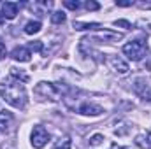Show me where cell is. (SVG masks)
<instances>
[{
	"label": "cell",
	"mask_w": 151,
	"mask_h": 149,
	"mask_svg": "<svg viewBox=\"0 0 151 149\" xmlns=\"http://www.w3.org/2000/svg\"><path fill=\"white\" fill-rule=\"evenodd\" d=\"M0 95L9 105H12L16 109H25L27 107V100L28 98H27L25 84L19 82L14 77H9L7 81L0 82Z\"/></svg>",
	"instance_id": "obj_1"
},
{
	"label": "cell",
	"mask_w": 151,
	"mask_h": 149,
	"mask_svg": "<svg viewBox=\"0 0 151 149\" xmlns=\"http://www.w3.org/2000/svg\"><path fill=\"white\" fill-rule=\"evenodd\" d=\"M123 53L130 60L139 62V60H142L148 54V46H146L144 40H132V42H128V44L123 46Z\"/></svg>",
	"instance_id": "obj_2"
},
{
	"label": "cell",
	"mask_w": 151,
	"mask_h": 149,
	"mask_svg": "<svg viewBox=\"0 0 151 149\" xmlns=\"http://www.w3.org/2000/svg\"><path fill=\"white\" fill-rule=\"evenodd\" d=\"M30 139H32V140H30L32 146H34L35 149H40V148H44V146L49 142V133H47V130H46L44 126L37 125V126H34Z\"/></svg>",
	"instance_id": "obj_3"
},
{
	"label": "cell",
	"mask_w": 151,
	"mask_h": 149,
	"mask_svg": "<svg viewBox=\"0 0 151 149\" xmlns=\"http://www.w3.org/2000/svg\"><path fill=\"white\" fill-rule=\"evenodd\" d=\"M35 93L40 95V97H44V98H49V100H60V91H58V88L55 86V84H51V82H39L37 86H35Z\"/></svg>",
	"instance_id": "obj_4"
},
{
	"label": "cell",
	"mask_w": 151,
	"mask_h": 149,
	"mask_svg": "<svg viewBox=\"0 0 151 149\" xmlns=\"http://www.w3.org/2000/svg\"><path fill=\"white\" fill-rule=\"evenodd\" d=\"M11 56L16 60V62H30V56H32V53H30V49L28 47H23V46H18V47H14L12 49V53H11Z\"/></svg>",
	"instance_id": "obj_5"
},
{
	"label": "cell",
	"mask_w": 151,
	"mask_h": 149,
	"mask_svg": "<svg viewBox=\"0 0 151 149\" xmlns=\"http://www.w3.org/2000/svg\"><path fill=\"white\" fill-rule=\"evenodd\" d=\"M18 4H14V2H4L2 4V16L4 18H7V19H14L16 18V14H18Z\"/></svg>",
	"instance_id": "obj_6"
},
{
	"label": "cell",
	"mask_w": 151,
	"mask_h": 149,
	"mask_svg": "<svg viewBox=\"0 0 151 149\" xmlns=\"http://www.w3.org/2000/svg\"><path fill=\"white\" fill-rule=\"evenodd\" d=\"M102 112H104L102 107L100 105H95V104H83L79 107V114H83V116H99Z\"/></svg>",
	"instance_id": "obj_7"
},
{
	"label": "cell",
	"mask_w": 151,
	"mask_h": 149,
	"mask_svg": "<svg viewBox=\"0 0 151 149\" xmlns=\"http://www.w3.org/2000/svg\"><path fill=\"white\" fill-rule=\"evenodd\" d=\"M135 144L141 149H151V132L139 133V135L135 137Z\"/></svg>",
	"instance_id": "obj_8"
},
{
	"label": "cell",
	"mask_w": 151,
	"mask_h": 149,
	"mask_svg": "<svg viewBox=\"0 0 151 149\" xmlns=\"http://www.w3.org/2000/svg\"><path fill=\"white\" fill-rule=\"evenodd\" d=\"M12 121V114L9 111H0V133L7 130L9 123Z\"/></svg>",
	"instance_id": "obj_9"
},
{
	"label": "cell",
	"mask_w": 151,
	"mask_h": 149,
	"mask_svg": "<svg viewBox=\"0 0 151 149\" xmlns=\"http://www.w3.org/2000/svg\"><path fill=\"white\" fill-rule=\"evenodd\" d=\"M74 28L83 32V30H99L100 23H81V21H74Z\"/></svg>",
	"instance_id": "obj_10"
},
{
	"label": "cell",
	"mask_w": 151,
	"mask_h": 149,
	"mask_svg": "<svg viewBox=\"0 0 151 149\" xmlns=\"http://www.w3.org/2000/svg\"><path fill=\"white\" fill-rule=\"evenodd\" d=\"M40 28H42L40 21H28V23L25 25V34H28V35H34V34L40 32Z\"/></svg>",
	"instance_id": "obj_11"
},
{
	"label": "cell",
	"mask_w": 151,
	"mask_h": 149,
	"mask_svg": "<svg viewBox=\"0 0 151 149\" xmlns=\"http://www.w3.org/2000/svg\"><path fill=\"white\" fill-rule=\"evenodd\" d=\"M111 63H113V67H114L116 72H119V74H127V72H128V65H127L125 62H121L119 58H113Z\"/></svg>",
	"instance_id": "obj_12"
},
{
	"label": "cell",
	"mask_w": 151,
	"mask_h": 149,
	"mask_svg": "<svg viewBox=\"0 0 151 149\" xmlns=\"http://www.w3.org/2000/svg\"><path fill=\"white\" fill-rule=\"evenodd\" d=\"M65 19H67V16L62 11H56V12L51 14V23L53 25H62V23H65Z\"/></svg>",
	"instance_id": "obj_13"
},
{
	"label": "cell",
	"mask_w": 151,
	"mask_h": 149,
	"mask_svg": "<svg viewBox=\"0 0 151 149\" xmlns=\"http://www.w3.org/2000/svg\"><path fill=\"white\" fill-rule=\"evenodd\" d=\"M11 77H14V79H18V81L21 79L23 82H25V81H28V75L23 74V72H21V70H18V69H11Z\"/></svg>",
	"instance_id": "obj_14"
},
{
	"label": "cell",
	"mask_w": 151,
	"mask_h": 149,
	"mask_svg": "<svg viewBox=\"0 0 151 149\" xmlns=\"http://www.w3.org/2000/svg\"><path fill=\"white\" fill-rule=\"evenodd\" d=\"M70 146H72L70 139H63V140H58L53 149H70Z\"/></svg>",
	"instance_id": "obj_15"
},
{
	"label": "cell",
	"mask_w": 151,
	"mask_h": 149,
	"mask_svg": "<svg viewBox=\"0 0 151 149\" xmlns=\"http://www.w3.org/2000/svg\"><path fill=\"white\" fill-rule=\"evenodd\" d=\"M63 5H65L67 9H70V11H77V9L81 7V4H79L77 0H65V2H63Z\"/></svg>",
	"instance_id": "obj_16"
},
{
	"label": "cell",
	"mask_w": 151,
	"mask_h": 149,
	"mask_svg": "<svg viewBox=\"0 0 151 149\" xmlns=\"http://www.w3.org/2000/svg\"><path fill=\"white\" fill-rule=\"evenodd\" d=\"M114 27H121V28L130 30V28H132V23L127 21V19H116V21H114Z\"/></svg>",
	"instance_id": "obj_17"
},
{
	"label": "cell",
	"mask_w": 151,
	"mask_h": 149,
	"mask_svg": "<svg viewBox=\"0 0 151 149\" xmlns=\"http://www.w3.org/2000/svg\"><path fill=\"white\" fill-rule=\"evenodd\" d=\"M84 7H86L88 11H99V9H100V4H97V2H93V0H88V2L84 4Z\"/></svg>",
	"instance_id": "obj_18"
},
{
	"label": "cell",
	"mask_w": 151,
	"mask_h": 149,
	"mask_svg": "<svg viewBox=\"0 0 151 149\" xmlns=\"http://www.w3.org/2000/svg\"><path fill=\"white\" fill-rule=\"evenodd\" d=\"M102 140H104V135L97 133V135H93V137L90 139V146H99V144H100Z\"/></svg>",
	"instance_id": "obj_19"
},
{
	"label": "cell",
	"mask_w": 151,
	"mask_h": 149,
	"mask_svg": "<svg viewBox=\"0 0 151 149\" xmlns=\"http://www.w3.org/2000/svg\"><path fill=\"white\" fill-rule=\"evenodd\" d=\"M28 49H34V51H42V42L40 40H34V42H30V46H28Z\"/></svg>",
	"instance_id": "obj_20"
},
{
	"label": "cell",
	"mask_w": 151,
	"mask_h": 149,
	"mask_svg": "<svg viewBox=\"0 0 151 149\" xmlns=\"http://www.w3.org/2000/svg\"><path fill=\"white\" fill-rule=\"evenodd\" d=\"M134 2H123V0H116V5L118 7H130Z\"/></svg>",
	"instance_id": "obj_21"
},
{
	"label": "cell",
	"mask_w": 151,
	"mask_h": 149,
	"mask_svg": "<svg viewBox=\"0 0 151 149\" xmlns=\"http://www.w3.org/2000/svg\"><path fill=\"white\" fill-rule=\"evenodd\" d=\"M5 56V46H4V42L0 40V60Z\"/></svg>",
	"instance_id": "obj_22"
},
{
	"label": "cell",
	"mask_w": 151,
	"mask_h": 149,
	"mask_svg": "<svg viewBox=\"0 0 151 149\" xmlns=\"http://www.w3.org/2000/svg\"><path fill=\"white\" fill-rule=\"evenodd\" d=\"M2 23H4V16L0 14V25H2Z\"/></svg>",
	"instance_id": "obj_23"
}]
</instances>
